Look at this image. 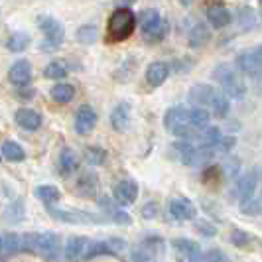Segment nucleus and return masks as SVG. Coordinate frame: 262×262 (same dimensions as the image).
<instances>
[{
  "mask_svg": "<svg viewBox=\"0 0 262 262\" xmlns=\"http://www.w3.org/2000/svg\"><path fill=\"white\" fill-rule=\"evenodd\" d=\"M213 77L219 81V85L223 87L225 95H229L231 99H243V97H245L247 87H245L243 79L238 77V73H235V71L231 69V66L221 63L219 67H215Z\"/></svg>",
  "mask_w": 262,
  "mask_h": 262,
  "instance_id": "3",
  "label": "nucleus"
},
{
  "mask_svg": "<svg viewBox=\"0 0 262 262\" xmlns=\"http://www.w3.org/2000/svg\"><path fill=\"white\" fill-rule=\"evenodd\" d=\"M231 243H233L235 247H238V249H245V247L250 243V236L247 235L245 231L236 229V231H233V235H231Z\"/></svg>",
  "mask_w": 262,
  "mask_h": 262,
  "instance_id": "41",
  "label": "nucleus"
},
{
  "mask_svg": "<svg viewBox=\"0 0 262 262\" xmlns=\"http://www.w3.org/2000/svg\"><path fill=\"white\" fill-rule=\"evenodd\" d=\"M36 195H38L43 203L52 205V203H57V201L61 199V191H59L57 187H53V185H41V187L36 189Z\"/></svg>",
  "mask_w": 262,
  "mask_h": 262,
  "instance_id": "29",
  "label": "nucleus"
},
{
  "mask_svg": "<svg viewBox=\"0 0 262 262\" xmlns=\"http://www.w3.org/2000/svg\"><path fill=\"white\" fill-rule=\"evenodd\" d=\"M73 97H75V89H73V85L57 83V85L52 89V99L53 101H57V103H61V105L71 103V101H73Z\"/></svg>",
  "mask_w": 262,
  "mask_h": 262,
  "instance_id": "24",
  "label": "nucleus"
},
{
  "mask_svg": "<svg viewBox=\"0 0 262 262\" xmlns=\"http://www.w3.org/2000/svg\"><path fill=\"white\" fill-rule=\"evenodd\" d=\"M199 258H203V260H225V256L219 250H209L207 254H203V256H199Z\"/></svg>",
  "mask_w": 262,
  "mask_h": 262,
  "instance_id": "44",
  "label": "nucleus"
},
{
  "mask_svg": "<svg viewBox=\"0 0 262 262\" xmlns=\"http://www.w3.org/2000/svg\"><path fill=\"white\" fill-rule=\"evenodd\" d=\"M0 160H2V152H0Z\"/></svg>",
  "mask_w": 262,
  "mask_h": 262,
  "instance_id": "50",
  "label": "nucleus"
},
{
  "mask_svg": "<svg viewBox=\"0 0 262 262\" xmlns=\"http://www.w3.org/2000/svg\"><path fill=\"white\" fill-rule=\"evenodd\" d=\"M28 43H30V38H28V34H22V32H16V34H12L10 38L6 39V48L16 53L24 52L28 48Z\"/></svg>",
  "mask_w": 262,
  "mask_h": 262,
  "instance_id": "31",
  "label": "nucleus"
},
{
  "mask_svg": "<svg viewBox=\"0 0 262 262\" xmlns=\"http://www.w3.org/2000/svg\"><path fill=\"white\" fill-rule=\"evenodd\" d=\"M209 120H211V115L203 106H193L189 111V124L193 128H205L209 124Z\"/></svg>",
  "mask_w": 262,
  "mask_h": 262,
  "instance_id": "26",
  "label": "nucleus"
},
{
  "mask_svg": "<svg viewBox=\"0 0 262 262\" xmlns=\"http://www.w3.org/2000/svg\"><path fill=\"white\" fill-rule=\"evenodd\" d=\"M53 213L55 219H61V221H67V223H99L101 219H95L91 217V213H83V211H61V209H50Z\"/></svg>",
  "mask_w": 262,
  "mask_h": 262,
  "instance_id": "13",
  "label": "nucleus"
},
{
  "mask_svg": "<svg viewBox=\"0 0 262 262\" xmlns=\"http://www.w3.org/2000/svg\"><path fill=\"white\" fill-rule=\"evenodd\" d=\"M221 138H223V134H221V130L217 128V126H205V132L201 134V146H211V148H215V146H219V142H221Z\"/></svg>",
  "mask_w": 262,
  "mask_h": 262,
  "instance_id": "30",
  "label": "nucleus"
},
{
  "mask_svg": "<svg viewBox=\"0 0 262 262\" xmlns=\"http://www.w3.org/2000/svg\"><path fill=\"white\" fill-rule=\"evenodd\" d=\"M77 187L83 195H93L95 189H97V178H95V173H83L79 178Z\"/></svg>",
  "mask_w": 262,
  "mask_h": 262,
  "instance_id": "33",
  "label": "nucleus"
},
{
  "mask_svg": "<svg viewBox=\"0 0 262 262\" xmlns=\"http://www.w3.org/2000/svg\"><path fill=\"white\" fill-rule=\"evenodd\" d=\"M117 199H108V197H101L99 199V205L103 207V209L108 213V217L115 221V223H118V225H130V215L126 213V211H122V209H118L117 205Z\"/></svg>",
  "mask_w": 262,
  "mask_h": 262,
  "instance_id": "15",
  "label": "nucleus"
},
{
  "mask_svg": "<svg viewBox=\"0 0 262 262\" xmlns=\"http://www.w3.org/2000/svg\"><path fill=\"white\" fill-rule=\"evenodd\" d=\"M195 229L201 233V235H205V236H215V235H217V229H215L213 225L205 223V221H197Z\"/></svg>",
  "mask_w": 262,
  "mask_h": 262,
  "instance_id": "42",
  "label": "nucleus"
},
{
  "mask_svg": "<svg viewBox=\"0 0 262 262\" xmlns=\"http://www.w3.org/2000/svg\"><path fill=\"white\" fill-rule=\"evenodd\" d=\"M0 250H2V236H0Z\"/></svg>",
  "mask_w": 262,
  "mask_h": 262,
  "instance_id": "48",
  "label": "nucleus"
},
{
  "mask_svg": "<svg viewBox=\"0 0 262 262\" xmlns=\"http://www.w3.org/2000/svg\"><path fill=\"white\" fill-rule=\"evenodd\" d=\"M140 32L148 43H158L168 34V22L160 16L158 10H146L140 16Z\"/></svg>",
  "mask_w": 262,
  "mask_h": 262,
  "instance_id": "2",
  "label": "nucleus"
},
{
  "mask_svg": "<svg viewBox=\"0 0 262 262\" xmlns=\"http://www.w3.org/2000/svg\"><path fill=\"white\" fill-rule=\"evenodd\" d=\"M258 180H260V170H258V166H256L252 171H249L247 176H243V178L238 180L236 189H238V197H241V201H243V199H250V197L254 195V189H256Z\"/></svg>",
  "mask_w": 262,
  "mask_h": 262,
  "instance_id": "12",
  "label": "nucleus"
},
{
  "mask_svg": "<svg viewBox=\"0 0 262 262\" xmlns=\"http://www.w3.org/2000/svg\"><path fill=\"white\" fill-rule=\"evenodd\" d=\"M142 215H144V219H154V217L158 215V205L156 203H148V205H144Z\"/></svg>",
  "mask_w": 262,
  "mask_h": 262,
  "instance_id": "43",
  "label": "nucleus"
},
{
  "mask_svg": "<svg viewBox=\"0 0 262 262\" xmlns=\"http://www.w3.org/2000/svg\"><path fill=\"white\" fill-rule=\"evenodd\" d=\"M173 150L178 152V158H180V162L185 164V166H191V160H193V154H195V148L189 144V140H180V142H176L173 144Z\"/></svg>",
  "mask_w": 262,
  "mask_h": 262,
  "instance_id": "27",
  "label": "nucleus"
},
{
  "mask_svg": "<svg viewBox=\"0 0 262 262\" xmlns=\"http://www.w3.org/2000/svg\"><path fill=\"white\" fill-rule=\"evenodd\" d=\"M113 195H115L118 205H130V203L136 201V197H138V185L134 184V182H128V180L118 182L113 187Z\"/></svg>",
  "mask_w": 262,
  "mask_h": 262,
  "instance_id": "9",
  "label": "nucleus"
},
{
  "mask_svg": "<svg viewBox=\"0 0 262 262\" xmlns=\"http://www.w3.org/2000/svg\"><path fill=\"white\" fill-rule=\"evenodd\" d=\"M241 211H243V213H247V215H256V213L260 211V201H256L254 197H250V199H243V203H241Z\"/></svg>",
  "mask_w": 262,
  "mask_h": 262,
  "instance_id": "40",
  "label": "nucleus"
},
{
  "mask_svg": "<svg viewBox=\"0 0 262 262\" xmlns=\"http://www.w3.org/2000/svg\"><path fill=\"white\" fill-rule=\"evenodd\" d=\"M260 207H262V193H260Z\"/></svg>",
  "mask_w": 262,
  "mask_h": 262,
  "instance_id": "49",
  "label": "nucleus"
},
{
  "mask_svg": "<svg viewBox=\"0 0 262 262\" xmlns=\"http://www.w3.org/2000/svg\"><path fill=\"white\" fill-rule=\"evenodd\" d=\"M59 162H61V170L66 173H71V171L77 170V156L71 148H63L61 156H59Z\"/></svg>",
  "mask_w": 262,
  "mask_h": 262,
  "instance_id": "34",
  "label": "nucleus"
},
{
  "mask_svg": "<svg viewBox=\"0 0 262 262\" xmlns=\"http://www.w3.org/2000/svg\"><path fill=\"white\" fill-rule=\"evenodd\" d=\"M209 38H211L209 28L199 22V24H195V26L191 28V32H189V46H191V48H199V46H203L205 41H209Z\"/></svg>",
  "mask_w": 262,
  "mask_h": 262,
  "instance_id": "25",
  "label": "nucleus"
},
{
  "mask_svg": "<svg viewBox=\"0 0 262 262\" xmlns=\"http://www.w3.org/2000/svg\"><path fill=\"white\" fill-rule=\"evenodd\" d=\"M101 254H106V256H117V250L111 247V241H103V243H93V245H87L85 249V258H95V256H101Z\"/></svg>",
  "mask_w": 262,
  "mask_h": 262,
  "instance_id": "22",
  "label": "nucleus"
},
{
  "mask_svg": "<svg viewBox=\"0 0 262 262\" xmlns=\"http://www.w3.org/2000/svg\"><path fill=\"white\" fill-rule=\"evenodd\" d=\"M16 122L24 128V130H38L41 126V117L32 108H20L16 113Z\"/></svg>",
  "mask_w": 262,
  "mask_h": 262,
  "instance_id": "16",
  "label": "nucleus"
},
{
  "mask_svg": "<svg viewBox=\"0 0 262 262\" xmlns=\"http://www.w3.org/2000/svg\"><path fill=\"white\" fill-rule=\"evenodd\" d=\"M180 2H182L184 6H189V4H191V0H180Z\"/></svg>",
  "mask_w": 262,
  "mask_h": 262,
  "instance_id": "46",
  "label": "nucleus"
},
{
  "mask_svg": "<svg viewBox=\"0 0 262 262\" xmlns=\"http://www.w3.org/2000/svg\"><path fill=\"white\" fill-rule=\"evenodd\" d=\"M164 124L166 128L176 134L178 138H184V140H189L193 134H191V124H189V111H185L184 106H171L168 108L166 117H164Z\"/></svg>",
  "mask_w": 262,
  "mask_h": 262,
  "instance_id": "4",
  "label": "nucleus"
},
{
  "mask_svg": "<svg viewBox=\"0 0 262 262\" xmlns=\"http://www.w3.org/2000/svg\"><path fill=\"white\" fill-rule=\"evenodd\" d=\"M238 24L243 28H252L256 24V16L252 8H241L238 10Z\"/></svg>",
  "mask_w": 262,
  "mask_h": 262,
  "instance_id": "39",
  "label": "nucleus"
},
{
  "mask_svg": "<svg viewBox=\"0 0 262 262\" xmlns=\"http://www.w3.org/2000/svg\"><path fill=\"white\" fill-rule=\"evenodd\" d=\"M170 213L176 221H189L195 215V207L185 197H173L170 201Z\"/></svg>",
  "mask_w": 262,
  "mask_h": 262,
  "instance_id": "10",
  "label": "nucleus"
},
{
  "mask_svg": "<svg viewBox=\"0 0 262 262\" xmlns=\"http://www.w3.org/2000/svg\"><path fill=\"white\" fill-rule=\"evenodd\" d=\"M77 39L81 43H95L99 39V28L93 24H85L77 30Z\"/></svg>",
  "mask_w": 262,
  "mask_h": 262,
  "instance_id": "32",
  "label": "nucleus"
},
{
  "mask_svg": "<svg viewBox=\"0 0 262 262\" xmlns=\"http://www.w3.org/2000/svg\"><path fill=\"white\" fill-rule=\"evenodd\" d=\"M209 105L213 108V115L217 118L227 117V113H229V99H227V95H223L221 91H213Z\"/></svg>",
  "mask_w": 262,
  "mask_h": 262,
  "instance_id": "23",
  "label": "nucleus"
},
{
  "mask_svg": "<svg viewBox=\"0 0 262 262\" xmlns=\"http://www.w3.org/2000/svg\"><path fill=\"white\" fill-rule=\"evenodd\" d=\"M38 24H39V30L46 34V41H50V46H46V50L61 46V41L66 38V30H63L59 20H55L52 16H39Z\"/></svg>",
  "mask_w": 262,
  "mask_h": 262,
  "instance_id": "5",
  "label": "nucleus"
},
{
  "mask_svg": "<svg viewBox=\"0 0 262 262\" xmlns=\"http://www.w3.org/2000/svg\"><path fill=\"white\" fill-rule=\"evenodd\" d=\"M2 250H4V254H14V252H18V250H20V238L14 235V233L4 235V238H2Z\"/></svg>",
  "mask_w": 262,
  "mask_h": 262,
  "instance_id": "38",
  "label": "nucleus"
},
{
  "mask_svg": "<svg viewBox=\"0 0 262 262\" xmlns=\"http://www.w3.org/2000/svg\"><path fill=\"white\" fill-rule=\"evenodd\" d=\"M0 152L4 154V158H6V160H10V162H22V160L26 158V154H24V148H22L20 144H16V142H12V140L4 142Z\"/></svg>",
  "mask_w": 262,
  "mask_h": 262,
  "instance_id": "28",
  "label": "nucleus"
},
{
  "mask_svg": "<svg viewBox=\"0 0 262 262\" xmlns=\"http://www.w3.org/2000/svg\"><path fill=\"white\" fill-rule=\"evenodd\" d=\"M43 75L48 79H63L67 75V67L63 61H52L50 66L46 67Z\"/></svg>",
  "mask_w": 262,
  "mask_h": 262,
  "instance_id": "36",
  "label": "nucleus"
},
{
  "mask_svg": "<svg viewBox=\"0 0 262 262\" xmlns=\"http://www.w3.org/2000/svg\"><path fill=\"white\" fill-rule=\"evenodd\" d=\"M236 170H238V162H236V160H233V162H227V164H225V171H227L229 176H235Z\"/></svg>",
  "mask_w": 262,
  "mask_h": 262,
  "instance_id": "45",
  "label": "nucleus"
},
{
  "mask_svg": "<svg viewBox=\"0 0 262 262\" xmlns=\"http://www.w3.org/2000/svg\"><path fill=\"white\" fill-rule=\"evenodd\" d=\"M124 4H132V2H136V0H122Z\"/></svg>",
  "mask_w": 262,
  "mask_h": 262,
  "instance_id": "47",
  "label": "nucleus"
},
{
  "mask_svg": "<svg viewBox=\"0 0 262 262\" xmlns=\"http://www.w3.org/2000/svg\"><path fill=\"white\" fill-rule=\"evenodd\" d=\"M236 66L238 69L249 75V77H256L262 73V46L249 50V52H243L236 57Z\"/></svg>",
  "mask_w": 262,
  "mask_h": 262,
  "instance_id": "6",
  "label": "nucleus"
},
{
  "mask_svg": "<svg viewBox=\"0 0 262 262\" xmlns=\"http://www.w3.org/2000/svg\"><path fill=\"white\" fill-rule=\"evenodd\" d=\"M154 243H156V241H154ZM154 243H152V241H144L138 249L132 252V258H136V260H150V258H154V256H156Z\"/></svg>",
  "mask_w": 262,
  "mask_h": 262,
  "instance_id": "35",
  "label": "nucleus"
},
{
  "mask_svg": "<svg viewBox=\"0 0 262 262\" xmlns=\"http://www.w3.org/2000/svg\"><path fill=\"white\" fill-rule=\"evenodd\" d=\"M260 6H262V0H260Z\"/></svg>",
  "mask_w": 262,
  "mask_h": 262,
  "instance_id": "51",
  "label": "nucleus"
},
{
  "mask_svg": "<svg viewBox=\"0 0 262 262\" xmlns=\"http://www.w3.org/2000/svg\"><path fill=\"white\" fill-rule=\"evenodd\" d=\"M213 87L209 85H195L191 91H189V103L195 106H201V105H209L211 97H213Z\"/></svg>",
  "mask_w": 262,
  "mask_h": 262,
  "instance_id": "20",
  "label": "nucleus"
},
{
  "mask_svg": "<svg viewBox=\"0 0 262 262\" xmlns=\"http://www.w3.org/2000/svg\"><path fill=\"white\" fill-rule=\"evenodd\" d=\"M128 120H130V113H128V106L126 105H118L113 111V115H111V124H113V128L117 132L126 130Z\"/></svg>",
  "mask_w": 262,
  "mask_h": 262,
  "instance_id": "21",
  "label": "nucleus"
},
{
  "mask_svg": "<svg viewBox=\"0 0 262 262\" xmlns=\"http://www.w3.org/2000/svg\"><path fill=\"white\" fill-rule=\"evenodd\" d=\"M8 79L16 87H26L28 83L32 81V66H30V61H26V59L16 61L10 67V71H8Z\"/></svg>",
  "mask_w": 262,
  "mask_h": 262,
  "instance_id": "11",
  "label": "nucleus"
},
{
  "mask_svg": "<svg viewBox=\"0 0 262 262\" xmlns=\"http://www.w3.org/2000/svg\"><path fill=\"white\" fill-rule=\"evenodd\" d=\"M105 150L103 148H99V146H91V148H87V152H85V160L91 164V166H101L103 162H105Z\"/></svg>",
  "mask_w": 262,
  "mask_h": 262,
  "instance_id": "37",
  "label": "nucleus"
},
{
  "mask_svg": "<svg viewBox=\"0 0 262 262\" xmlns=\"http://www.w3.org/2000/svg\"><path fill=\"white\" fill-rule=\"evenodd\" d=\"M171 247L178 250V252H182L184 256H187L189 260H199V256H201L199 245L193 243V241H189V238H173L171 241Z\"/></svg>",
  "mask_w": 262,
  "mask_h": 262,
  "instance_id": "19",
  "label": "nucleus"
},
{
  "mask_svg": "<svg viewBox=\"0 0 262 262\" xmlns=\"http://www.w3.org/2000/svg\"><path fill=\"white\" fill-rule=\"evenodd\" d=\"M46 258H57L59 254V236L55 233H41L36 236V250Z\"/></svg>",
  "mask_w": 262,
  "mask_h": 262,
  "instance_id": "8",
  "label": "nucleus"
},
{
  "mask_svg": "<svg viewBox=\"0 0 262 262\" xmlns=\"http://www.w3.org/2000/svg\"><path fill=\"white\" fill-rule=\"evenodd\" d=\"M207 20L211 26L225 28L231 24V12L221 4H215V6H209V10H207Z\"/></svg>",
  "mask_w": 262,
  "mask_h": 262,
  "instance_id": "18",
  "label": "nucleus"
},
{
  "mask_svg": "<svg viewBox=\"0 0 262 262\" xmlns=\"http://www.w3.org/2000/svg\"><path fill=\"white\" fill-rule=\"evenodd\" d=\"M134 28H136V14L126 6H120L108 18V38L113 41H124L132 36Z\"/></svg>",
  "mask_w": 262,
  "mask_h": 262,
  "instance_id": "1",
  "label": "nucleus"
},
{
  "mask_svg": "<svg viewBox=\"0 0 262 262\" xmlns=\"http://www.w3.org/2000/svg\"><path fill=\"white\" fill-rule=\"evenodd\" d=\"M168 75H170V67H168V63H164V61H154V63H150L148 69H146V81L152 87H160L168 79Z\"/></svg>",
  "mask_w": 262,
  "mask_h": 262,
  "instance_id": "14",
  "label": "nucleus"
},
{
  "mask_svg": "<svg viewBox=\"0 0 262 262\" xmlns=\"http://www.w3.org/2000/svg\"><path fill=\"white\" fill-rule=\"evenodd\" d=\"M97 126V113L91 105H81L75 115V130L81 136H87Z\"/></svg>",
  "mask_w": 262,
  "mask_h": 262,
  "instance_id": "7",
  "label": "nucleus"
},
{
  "mask_svg": "<svg viewBox=\"0 0 262 262\" xmlns=\"http://www.w3.org/2000/svg\"><path fill=\"white\" fill-rule=\"evenodd\" d=\"M89 241L85 236H71L67 238L66 245V258L67 260H77L85 254V249H87Z\"/></svg>",
  "mask_w": 262,
  "mask_h": 262,
  "instance_id": "17",
  "label": "nucleus"
}]
</instances>
